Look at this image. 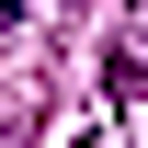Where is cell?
Returning <instances> with one entry per match:
<instances>
[{
    "label": "cell",
    "mask_w": 148,
    "mask_h": 148,
    "mask_svg": "<svg viewBox=\"0 0 148 148\" xmlns=\"http://www.w3.org/2000/svg\"><path fill=\"white\" fill-rule=\"evenodd\" d=\"M23 12H34V0H0V34H12V23H23Z\"/></svg>",
    "instance_id": "cell-3"
},
{
    "label": "cell",
    "mask_w": 148,
    "mask_h": 148,
    "mask_svg": "<svg viewBox=\"0 0 148 148\" xmlns=\"http://www.w3.org/2000/svg\"><path fill=\"white\" fill-rule=\"evenodd\" d=\"M0 148H34V114H0Z\"/></svg>",
    "instance_id": "cell-2"
},
{
    "label": "cell",
    "mask_w": 148,
    "mask_h": 148,
    "mask_svg": "<svg viewBox=\"0 0 148 148\" xmlns=\"http://www.w3.org/2000/svg\"><path fill=\"white\" fill-rule=\"evenodd\" d=\"M103 103H114V114H137V103H148V80H137V57H125V46L103 57Z\"/></svg>",
    "instance_id": "cell-1"
}]
</instances>
